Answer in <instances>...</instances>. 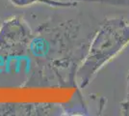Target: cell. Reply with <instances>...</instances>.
Returning a JSON list of instances; mask_svg holds the SVG:
<instances>
[{
	"mask_svg": "<svg viewBox=\"0 0 129 116\" xmlns=\"http://www.w3.org/2000/svg\"><path fill=\"white\" fill-rule=\"evenodd\" d=\"M33 31L22 17H13L0 25V60L27 54Z\"/></svg>",
	"mask_w": 129,
	"mask_h": 116,
	"instance_id": "obj_3",
	"label": "cell"
},
{
	"mask_svg": "<svg viewBox=\"0 0 129 116\" xmlns=\"http://www.w3.org/2000/svg\"><path fill=\"white\" fill-rule=\"evenodd\" d=\"M1 23H2V21H1V20H0V25H1Z\"/></svg>",
	"mask_w": 129,
	"mask_h": 116,
	"instance_id": "obj_7",
	"label": "cell"
},
{
	"mask_svg": "<svg viewBox=\"0 0 129 116\" xmlns=\"http://www.w3.org/2000/svg\"><path fill=\"white\" fill-rule=\"evenodd\" d=\"M13 5L17 7H26L33 4H45L50 7L56 8H70L76 6V3L73 1H60V0H9Z\"/></svg>",
	"mask_w": 129,
	"mask_h": 116,
	"instance_id": "obj_5",
	"label": "cell"
},
{
	"mask_svg": "<svg viewBox=\"0 0 129 116\" xmlns=\"http://www.w3.org/2000/svg\"><path fill=\"white\" fill-rule=\"evenodd\" d=\"M129 44V20L106 18L95 30L85 59L77 72V87L84 89L103 67Z\"/></svg>",
	"mask_w": 129,
	"mask_h": 116,
	"instance_id": "obj_2",
	"label": "cell"
},
{
	"mask_svg": "<svg viewBox=\"0 0 129 116\" xmlns=\"http://www.w3.org/2000/svg\"><path fill=\"white\" fill-rule=\"evenodd\" d=\"M64 112L54 103H0V116H51Z\"/></svg>",
	"mask_w": 129,
	"mask_h": 116,
	"instance_id": "obj_4",
	"label": "cell"
},
{
	"mask_svg": "<svg viewBox=\"0 0 129 116\" xmlns=\"http://www.w3.org/2000/svg\"><path fill=\"white\" fill-rule=\"evenodd\" d=\"M120 114L129 116V71L126 77V91L124 99L120 103Z\"/></svg>",
	"mask_w": 129,
	"mask_h": 116,
	"instance_id": "obj_6",
	"label": "cell"
},
{
	"mask_svg": "<svg viewBox=\"0 0 129 116\" xmlns=\"http://www.w3.org/2000/svg\"><path fill=\"white\" fill-rule=\"evenodd\" d=\"M96 29L78 19L51 17L33 32L30 67L22 87H76L77 72Z\"/></svg>",
	"mask_w": 129,
	"mask_h": 116,
	"instance_id": "obj_1",
	"label": "cell"
}]
</instances>
